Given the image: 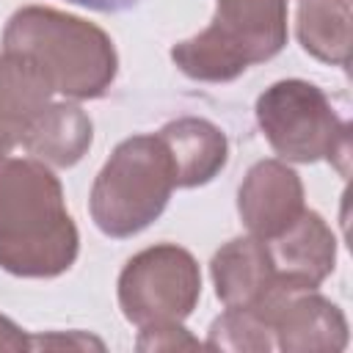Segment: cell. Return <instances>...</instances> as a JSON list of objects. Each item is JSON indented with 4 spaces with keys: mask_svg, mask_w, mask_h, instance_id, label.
Wrapping results in <instances>:
<instances>
[{
    "mask_svg": "<svg viewBox=\"0 0 353 353\" xmlns=\"http://www.w3.org/2000/svg\"><path fill=\"white\" fill-rule=\"evenodd\" d=\"M80 251L77 226L50 165L33 157L0 160V268L22 279H55Z\"/></svg>",
    "mask_w": 353,
    "mask_h": 353,
    "instance_id": "6da1fadb",
    "label": "cell"
},
{
    "mask_svg": "<svg viewBox=\"0 0 353 353\" xmlns=\"http://www.w3.org/2000/svg\"><path fill=\"white\" fill-rule=\"evenodd\" d=\"M3 55L39 77L50 94L69 99L102 97L119 69L110 36L58 8L25 6L3 30Z\"/></svg>",
    "mask_w": 353,
    "mask_h": 353,
    "instance_id": "7a4b0ae2",
    "label": "cell"
},
{
    "mask_svg": "<svg viewBox=\"0 0 353 353\" xmlns=\"http://www.w3.org/2000/svg\"><path fill=\"white\" fill-rule=\"evenodd\" d=\"M287 44V0H218L204 30L171 47V61L193 80L226 83L270 61Z\"/></svg>",
    "mask_w": 353,
    "mask_h": 353,
    "instance_id": "3957f363",
    "label": "cell"
},
{
    "mask_svg": "<svg viewBox=\"0 0 353 353\" xmlns=\"http://www.w3.org/2000/svg\"><path fill=\"white\" fill-rule=\"evenodd\" d=\"M174 188L176 171L163 138L132 135L113 149L97 174L88 210L102 234L124 240L160 218Z\"/></svg>",
    "mask_w": 353,
    "mask_h": 353,
    "instance_id": "277c9868",
    "label": "cell"
},
{
    "mask_svg": "<svg viewBox=\"0 0 353 353\" xmlns=\"http://www.w3.org/2000/svg\"><path fill=\"white\" fill-rule=\"evenodd\" d=\"M256 121L270 149L281 160L317 163L328 160L347 174L350 124L336 113L331 99L306 80H279L256 99Z\"/></svg>",
    "mask_w": 353,
    "mask_h": 353,
    "instance_id": "5b68a950",
    "label": "cell"
},
{
    "mask_svg": "<svg viewBox=\"0 0 353 353\" xmlns=\"http://www.w3.org/2000/svg\"><path fill=\"white\" fill-rule=\"evenodd\" d=\"M201 298V273L190 251L160 243L135 254L119 276L121 314L138 328L174 325L190 317Z\"/></svg>",
    "mask_w": 353,
    "mask_h": 353,
    "instance_id": "8992f818",
    "label": "cell"
},
{
    "mask_svg": "<svg viewBox=\"0 0 353 353\" xmlns=\"http://www.w3.org/2000/svg\"><path fill=\"white\" fill-rule=\"evenodd\" d=\"M254 312L268 323L276 336V347L287 353H320L342 350L347 345V320L336 303L323 298L317 290L279 292Z\"/></svg>",
    "mask_w": 353,
    "mask_h": 353,
    "instance_id": "52a82bcc",
    "label": "cell"
},
{
    "mask_svg": "<svg viewBox=\"0 0 353 353\" xmlns=\"http://www.w3.org/2000/svg\"><path fill=\"white\" fill-rule=\"evenodd\" d=\"M237 210L254 237L270 240L306 210L303 182L281 160H259L237 190Z\"/></svg>",
    "mask_w": 353,
    "mask_h": 353,
    "instance_id": "ba28073f",
    "label": "cell"
},
{
    "mask_svg": "<svg viewBox=\"0 0 353 353\" xmlns=\"http://www.w3.org/2000/svg\"><path fill=\"white\" fill-rule=\"evenodd\" d=\"M265 243L279 284L287 290H317L334 270L336 240L314 210H303L298 221Z\"/></svg>",
    "mask_w": 353,
    "mask_h": 353,
    "instance_id": "9c48e42d",
    "label": "cell"
},
{
    "mask_svg": "<svg viewBox=\"0 0 353 353\" xmlns=\"http://www.w3.org/2000/svg\"><path fill=\"white\" fill-rule=\"evenodd\" d=\"M215 295L226 309H256L265 298H270L279 290H287L279 284L268 243L262 237H234L229 240L210 265ZM301 292V290H290Z\"/></svg>",
    "mask_w": 353,
    "mask_h": 353,
    "instance_id": "30bf717a",
    "label": "cell"
},
{
    "mask_svg": "<svg viewBox=\"0 0 353 353\" xmlns=\"http://www.w3.org/2000/svg\"><path fill=\"white\" fill-rule=\"evenodd\" d=\"M157 135L168 146V154L176 171V188L207 185L226 165L229 141L223 130L207 119L185 116V119L168 121Z\"/></svg>",
    "mask_w": 353,
    "mask_h": 353,
    "instance_id": "8fae6325",
    "label": "cell"
},
{
    "mask_svg": "<svg viewBox=\"0 0 353 353\" xmlns=\"http://www.w3.org/2000/svg\"><path fill=\"white\" fill-rule=\"evenodd\" d=\"M94 141V124L85 110L69 102L47 105L22 135L25 152L52 168H69L83 160Z\"/></svg>",
    "mask_w": 353,
    "mask_h": 353,
    "instance_id": "7c38bea8",
    "label": "cell"
},
{
    "mask_svg": "<svg viewBox=\"0 0 353 353\" xmlns=\"http://www.w3.org/2000/svg\"><path fill=\"white\" fill-rule=\"evenodd\" d=\"M47 105V85L8 55H0V160L22 143L30 121Z\"/></svg>",
    "mask_w": 353,
    "mask_h": 353,
    "instance_id": "4fadbf2b",
    "label": "cell"
},
{
    "mask_svg": "<svg viewBox=\"0 0 353 353\" xmlns=\"http://www.w3.org/2000/svg\"><path fill=\"white\" fill-rule=\"evenodd\" d=\"M301 47L317 61L347 66L350 61V8L347 0H303L298 8Z\"/></svg>",
    "mask_w": 353,
    "mask_h": 353,
    "instance_id": "5bb4252c",
    "label": "cell"
},
{
    "mask_svg": "<svg viewBox=\"0 0 353 353\" xmlns=\"http://www.w3.org/2000/svg\"><path fill=\"white\" fill-rule=\"evenodd\" d=\"M268 323H262L248 309H226L212 325L204 347L210 350H254L265 353L273 347Z\"/></svg>",
    "mask_w": 353,
    "mask_h": 353,
    "instance_id": "9a60e30c",
    "label": "cell"
},
{
    "mask_svg": "<svg viewBox=\"0 0 353 353\" xmlns=\"http://www.w3.org/2000/svg\"><path fill=\"white\" fill-rule=\"evenodd\" d=\"M182 347H201L199 339H193V336L182 328V323L141 328L138 350H182Z\"/></svg>",
    "mask_w": 353,
    "mask_h": 353,
    "instance_id": "2e32d148",
    "label": "cell"
},
{
    "mask_svg": "<svg viewBox=\"0 0 353 353\" xmlns=\"http://www.w3.org/2000/svg\"><path fill=\"white\" fill-rule=\"evenodd\" d=\"M30 347H99L102 350V342L94 339V336H85V334L74 331L72 336H63V334L30 336Z\"/></svg>",
    "mask_w": 353,
    "mask_h": 353,
    "instance_id": "e0dca14e",
    "label": "cell"
},
{
    "mask_svg": "<svg viewBox=\"0 0 353 353\" xmlns=\"http://www.w3.org/2000/svg\"><path fill=\"white\" fill-rule=\"evenodd\" d=\"M30 336L8 317L0 314V350H28Z\"/></svg>",
    "mask_w": 353,
    "mask_h": 353,
    "instance_id": "ac0fdd59",
    "label": "cell"
},
{
    "mask_svg": "<svg viewBox=\"0 0 353 353\" xmlns=\"http://www.w3.org/2000/svg\"><path fill=\"white\" fill-rule=\"evenodd\" d=\"M66 3L83 6V8H88V11H102V14H119V11H127V8L138 6L141 0H66Z\"/></svg>",
    "mask_w": 353,
    "mask_h": 353,
    "instance_id": "d6986e66",
    "label": "cell"
}]
</instances>
